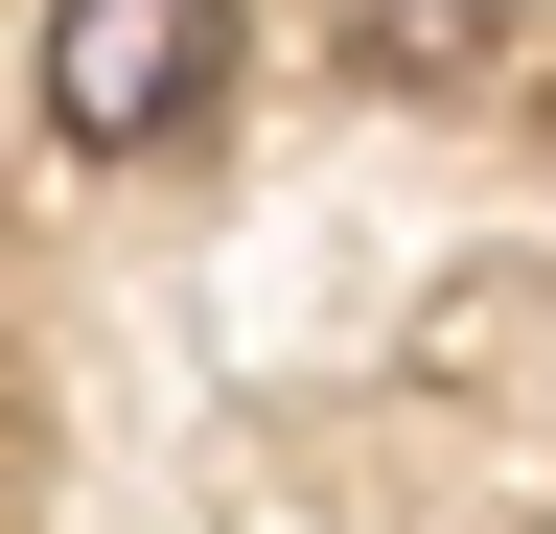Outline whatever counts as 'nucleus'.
Wrapping results in <instances>:
<instances>
[{"label":"nucleus","instance_id":"f257e3e1","mask_svg":"<svg viewBox=\"0 0 556 534\" xmlns=\"http://www.w3.org/2000/svg\"><path fill=\"white\" fill-rule=\"evenodd\" d=\"M208 71H232V0H47V47H24L47 140H93V163L186 140V116H208Z\"/></svg>","mask_w":556,"mask_h":534}]
</instances>
